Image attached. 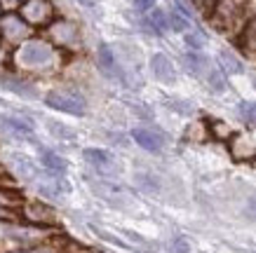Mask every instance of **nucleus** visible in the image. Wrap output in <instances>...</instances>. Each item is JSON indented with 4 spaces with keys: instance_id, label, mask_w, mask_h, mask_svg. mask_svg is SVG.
<instances>
[{
    "instance_id": "obj_1",
    "label": "nucleus",
    "mask_w": 256,
    "mask_h": 253,
    "mask_svg": "<svg viewBox=\"0 0 256 253\" xmlns=\"http://www.w3.org/2000/svg\"><path fill=\"white\" fill-rule=\"evenodd\" d=\"M45 103L50 108H54V110L68 113V115L76 117L87 115V99L78 89H52L45 96Z\"/></svg>"
},
{
    "instance_id": "obj_6",
    "label": "nucleus",
    "mask_w": 256,
    "mask_h": 253,
    "mask_svg": "<svg viewBox=\"0 0 256 253\" xmlns=\"http://www.w3.org/2000/svg\"><path fill=\"white\" fill-rule=\"evenodd\" d=\"M82 157H85L87 164H92L96 171H108L113 169L116 160H113V155L108 150H104V148H85L82 150Z\"/></svg>"
},
{
    "instance_id": "obj_17",
    "label": "nucleus",
    "mask_w": 256,
    "mask_h": 253,
    "mask_svg": "<svg viewBox=\"0 0 256 253\" xmlns=\"http://www.w3.org/2000/svg\"><path fill=\"white\" fill-rule=\"evenodd\" d=\"M132 2L139 14H148L150 9H156V0H132Z\"/></svg>"
},
{
    "instance_id": "obj_2",
    "label": "nucleus",
    "mask_w": 256,
    "mask_h": 253,
    "mask_svg": "<svg viewBox=\"0 0 256 253\" xmlns=\"http://www.w3.org/2000/svg\"><path fill=\"white\" fill-rule=\"evenodd\" d=\"M132 141L139 148H144L146 153H160L164 146V136L156 129H148V127H134L132 129Z\"/></svg>"
},
{
    "instance_id": "obj_19",
    "label": "nucleus",
    "mask_w": 256,
    "mask_h": 253,
    "mask_svg": "<svg viewBox=\"0 0 256 253\" xmlns=\"http://www.w3.org/2000/svg\"><path fill=\"white\" fill-rule=\"evenodd\" d=\"M190 251V246H188V242L186 239H174V242H172V246H170V253H188Z\"/></svg>"
},
{
    "instance_id": "obj_12",
    "label": "nucleus",
    "mask_w": 256,
    "mask_h": 253,
    "mask_svg": "<svg viewBox=\"0 0 256 253\" xmlns=\"http://www.w3.org/2000/svg\"><path fill=\"white\" fill-rule=\"evenodd\" d=\"M242 47L247 52H254L256 54V16L247 19V26L242 31Z\"/></svg>"
},
{
    "instance_id": "obj_9",
    "label": "nucleus",
    "mask_w": 256,
    "mask_h": 253,
    "mask_svg": "<svg viewBox=\"0 0 256 253\" xmlns=\"http://www.w3.org/2000/svg\"><path fill=\"white\" fill-rule=\"evenodd\" d=\"M0 84H2L5 89H10V92H14V94H19V96H24V99H38V92H33L31 84L19 82L16 77L2 75V77H0Z\"/></svg>"
},
{
    "instance_id": "obj_8",
    "label": "nucleus",
    "mask_w": 256,
    "mask_h": 253,
    "mask_svg": "<svg viewBox=\"0 0 256 253\" xmlns=\"http://www.w3.org/2000/svg\"><path fill=\"white\" fill-rule=\"evenodd\" d=\"M218 68L224 70L226 75H242L244 73V63L230 49H221L218 52Z\"/></svg>"
},
{
    "instance_id": "obj_3",
    "label": "nucleus",
    "mask_w": 256,
    "mask_h": 253,
    "mask_svg": "<svg viewBox=\"0 0 256 253\" xmlns=\"http://www.w3.org/2000/svg\"><path fill=\"white\" fill-rule=\"evenodd\" d=\"M150 70H153V77H156L158 82L162 84H174L176 82V68H174V63L167 54L158 52L150 56Z\"/></svg>"
},
{
    "instance_id": "obj_21",
    "label": "nucleus",
    "mask_w": 256,
    "mask_h": 253,
    "mask_svg": "<svg viewBox=\"0 0 256 253\" xmlns=\"http://www.w3.org/2000/svg\"><path fill=\"white\" fill-rule=\"evenodd\" d=\"M80 5H82V7H96V2H99V0H78Z\"/></svg>"
},
{
    "instance_id": "obj_22",
    "label": "nucleus",
    "mask_w": 256,
    "mask_h": 253,
    "mask_svg": "<svg viewBox=\"0 0 256 253\" xmlns=\"http://www.w3.org/2000/svg\"><path fill=\"white\" fill-rule=\"evenodd\" d=\"M249 211H252V214H254V218H256V197L252 200V207H249Z\"/></svg>"
},
{
    "instance_id": "obj_16",
    "label": "nucleus",
    "mask_w": 256,
    "mask_h": 253,
    "mask_svg": "<svg viewBox=\"0 0 256 253\" xmlns=\"http://www.w3.org/2000/svg\"><path fill=\"white\" fill-rule=\"evenodd\" d=\"M167 106H170V110L178 113V115H193L195 113V103L186 99H167Z\"/></svg>"
},
{
    "instance_id": "obj_10",
    "label": "nucleus",
    "mask_w": 256,
    "mask_h": 253,
    "mask_svg": "<svg viewBox=\"0 0 256 253\" xmlns=\"http://www.w3.org/2000/svg\"><path fill=\"white\" fill-rule=\"evenodd\" d=\"M40 162L45 164L47 171H52V174H56V176H62V174H66V160L64 157H59L56 153H52V150H40Z\"/></svg>"
},
{
    "instance_id": "obj_13",
    "label": "nucleus",
    "mask_w": 256,
    "mask_h": 253,
    "mask_svg": "<svg viewBox=\"0 0 256 253\" xmlns=\"http://www.w3.org/2000/svg\"><path fill=\"white\" fill-rule=\"evenodd\" d=\"M184 42H186V47L190 52H202L204 45H207V38H204L202 31H188L186 35H184Z\"/></svg>"
},
{
    "instance_id": "obj_15",
    "label": "nucleus",
    "mask_w": 256,
    "mask_h": 253,
    "mask_svg": "<svg viewBox=\"0 0 256 253\" xmlns=\"http://www.w3.org/2000/svg\"><path fill=\"white\" fill-rule=\"evenodd\" d=\"M190 23H193V21H188L186 16L178 14L176 9H172V12H170V28L174 33H184V35H186V33L190 31Z\"/></svg>"
},
{
    "instance_id": "obj_4",
    "label": "nucleus",
    "mask_w": 256,
    "mask_h": 253,
    "mask_svg": "<svg viewBox=\"0 0 256 253\" xmlns=\"http://www.w3.org/2000/svg\"><path fill=\"white\" fill-rule=\"evenodd\" d=\"M184 66H186V70L195 77H207V73L212 70L210 56L202 52H190V49L184 54Z\"/></svg>"
},
{
    "instance_id": "obj_7",
    "label": "nucleus",
    "mask_w": 256,
    "mask_h": 253,
    "mask_svg": "<svg viewBox=\"0 0 256 253\" xmlns=\"http://www.w3.org/2000/svg\"><path fill=\"white\" fill-rule=\"evenodd\" d=\"M0 129L16 138H33V127L19 117H0Z\"/></svg>"
},
{
    "instance_id": "obj_14",
    "label": "nucleus",
    "mask_w": 256,
    "mask_h": 253,
    "mask_svg": "<svg viewBox=\"0 0 256 253\" xmlns=\"http://www.w3.org/2000/svg\"><path fill=\"white\" fill-rule=\"evenodd\" d=\"M238 115L242 122L256 124V101H240L238 103Z\"/></svg>"
},
{
    "instance_id": "obj_5",
    "label": "nucleus",
    "mask_w": 256,
    "mask_h": 253,
    "mask_svg": "<svg viewBox=\"0 0 256 253\" xmlns=\"http://www.w3.org/2000/svg\"><path fill=\"white\" fill-rule=\"evenodd\" d=\"M52 56V49L45 45V42H26V45L19 49V59L24 63H42Z\"/></svg>"
},
{
    "instance_id": "obj_11",
    "label": "nucleus",
    "mask_w": 256,
    "mask_h": 253,
    "mask_svg": "<svg viewBox=\"0 0 256 253\" xmlns=\"http://www.w3.org/2000/svg\"><path fill=\"white\" fill-rule=\"evenodd\" d=\"M207 84H210V89L214 94H224L226 89H228V80H226V73L218 66H212V70L207 73Z\"/></svg>"
},
{
    "instance_id": "obj_18",
    "label": "nucleus",
    "mask_w": 256,
    "mask_h": 253,
    "mask_svg": "<svg viewBox=\"0 0 256 253\" xmlns=\"http://www.w3.org/2000/svg\"><path fill=\"white\" fill-rule=\"evenodd\" d=\"M50 131H52L54 136H62V138H73L76 136L73 131L66 129V124H56V122H50Z\"/></svg>"
},
{
    "instance_id": "obj_20",
    "label": "nucleus",
    "mask_w": 256,
    "mask_h": 253,
    "mask_svg": "<svg viewBox=\"0 0 256 253\" xmlns=\"http://www.w3.org/2000/svg\"><path fill=\"white\" fill-rule=\"evenodd\" d=\"M193 5H198L202 12L212 14V9H214V5H216V0H193Z\"/></svg>"
}]
</instances>
